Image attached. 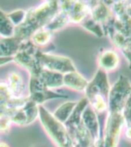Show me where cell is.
I'll return each instance as SVG.
<instances>
[{
	"label": "cell",
	"instance_id": "obj_1",
	"mask_svg": "<svg viewBox=\"0 0 131 147\" xmlns=\"http://www.w3.org/2000/svg\"><path fill=\"white\" fill-rule=\"evenodd\" d=\"M57 5L52 0L26 12L24 22L15 28L14 36L24 41L30 39L37 30L44 27L56 15Z\"/></svg>",
	"mask_w": 131,
	"mask_h": 147
},
{
	"label": "cell",
	"instance_id": "obj_2",
	"mask_svg": "<svg viewBox=\"0 0 131 147\" xmlns=\"http://www.w3.org/2000/svg\"><path fill=\"white\" fill-rule=\"evenodd\" d=\"M38 119L48 136L58 147L73 146L65 123L58 121L44 106L39 105Z\"/></svg>",
	"mask_w": 131,
	"mask_h": 147
},
{
	"label": "cell",
	"instance_id": "obj_3",
	"mask_svg": "<svg viewBox=\"0 0 131 147\" xmlns=\"http://www.w3.org/2000/svg\"><path fill=\"white\" fill-rule=\"evenodd\" d=\"M40 49L34 45L30 40L22 42L20 48L13 57V62L25 69L31 76H38L43 69L38 61V54Z\"/></svg>",
	"mask_w": 131,
	"mask_h": 147
},
{
	"label": "cell",
	"instance_id": "obj_4",
	"mask_svg": "<svg viewBox=\"0 0 131 147\" xmlns=\"http://www.w3.org/2000/svg\"><path fill=\"white\" fill-rule=\"evenodd\" d=\"M38 111L39 105L29 98L19 108L6 109L5 114L9 117L12 123L25 127L32 123L38 118Z\"/></svg>",
	"mask_w": 131,
	"mask_h": 147
},
{
	"label": "cell",
	"instance_id": "obj_5",
	"mask_svg": "<svg viewBox=\"0 0 131 147\" xmlns=\"http://www.w3.org/2000/svg\"><path fill=\"white\" fill-rule=\"evenodd\" d=\"M37 57L41 66L44 69L54 71L62 74L76 70L75 66L71 59L65 56L44 53L39 51Z\"/></svg>",
	"mask_w": 131,
	"mask_h": 147
},
{
	"label": "cell",
	"instance_id": "obj_6",
	"mask_svg": "<svg viewBox=\"0 0 131 147\" xmlns=\"http://www.w3.org/2000/svg\"><path fill=\"white\" fill-rule=\"evenodd\" d=\"M29 97L30 100L38 105H42L49 100L65 98L67 97L51 90L44 86L38 76H30L29 83Z\"/></svg>",
	"mask_w": 131,
	"mask_h": 147
},
{
	"label": "cell",
	"instance_id": "obj_7",
	"mask_svg": "<svg viewBox=\"0 0 131 147\" xmlns=\"http://www.w3.org/2000/svg\"><path fill=\"white\" fill-rule=\"evenodd\" d=\"M5 83L12 98H21L25 96V82L22 73L18 71H10L6 76Z\"/></svg>",
	"mask_w": 131,
	"mask_h": 147
},
{
	"label": "cell",
	"instance_id": "obj_8",
	"mask_svg": "<svg viewBox=\"0 0 131 147\" xmlns=\"http://www.w3.org/2000/svg\"><path fill=\"white\" fill-rule=\"evenodd\" d=\"M63 84L67 88L78 92L85 90L88 86L87 80L77 70L64 74Z\"/></svg>",
	"mask_w": 131,
	"mask_h": 147
},
{
	"label": "cell",
	"instance_id": "obj_9",
	"mask_svg": "<svg viewBox=\"0 0 131 147\" xmlns=\"http://www.w3.org/2000/svg\"><path fill=\"white\" fill-rule=\"evenodd\" d=\"M38 77L44 86L51 90H55L56 88H59L64 86V74L62 73L43 69Z\"/></svg>",
	"mask_w": 131,
	"mask_h": 147
},
{
	"label": "cell",
	"instance_id": "obj_10",
	"mask_svg": "<svg viewBox=\"0 0 131 147\" xmlns=\"http://www.w3.org/2000/svg\"><path fill=\"white\" fill-rule=\"evenodd\" d=\"M22 42L15 36L0 37V56L14 57L20 48Z\"/></svg>",
	"mask_w": 131,
	"mask_h": 147
},
{
	"label": "cell",
	"instance_id": "obj_11",
	"mask_svg": "<svg viewBox=\"0 0 131 147\" xmlns=\"http://www.w3.org/2000/svg\"><path fill=\"white\" fill-rule=\"evenodd\" d=\"M53 34L45 27H43L34 32L29 40L35 46L40 49L51 44Z\"/></svg>",
	"mask_w": 131,
	"mask_h": 147
},
{
	"label": "cell",
	"instance_id": "obj_12",
	"mask_svg": "<svg viewBox=\"0 0 131 147\" xmlns=\"http://www.w3.org/2000/svg\"><path fill=\"white\" fill-rule=\"evenodd\" d=\"M99 63L105 70L112 71L117 67L119 64V57L114 51H107L100 56Z\"/></svg>",
	"mask_w": 131,
	"mask_h": 147
},
{
	"label": "cell",
	"instance_id": "obj_13",
	"mask_svg": "<svg viewBox=\"0 0 131 147\" xmlns=\"http://www.w3.org/2000/svg\"><path fill=\"white\" fill-rule=\"evenodd\" d=\"M76 105L77 104L73 101H68V102L63 103L54 111V116L55 117L58 121L65 123L68 121L69 117L71 116V114H72Z\"/></svg>",
	"mask_w": 131,
	"mask_h": 147
},
{
	"label": "cell",
	"instance_id": "obj_14",
	"mask_svg": "<svg viewBox=\"0 0 131 147\" xmlns=\"http://www.w3.org/2000/svg\"><path fill=\"white\" fill-rule=\"evenodd\" d=\"M15 26L9 19L8 15L0 10V37H10L14 36Z\"/></svg>",
	"mask_w": 131,
	"mask_h": 147
},
{
	"label": "cell",
	"instance_id": "obj_15",
	"mask_svg": "<svg viewBox=\"0 0 131 147\" xmlns=\"http://www.w3.org/2000/svg\"><path fill=\"white\" fill-rule=\"evenodd\" d=\"M8 16L16 28V27L19 26L22 22H24L25 16H26V11L23 10H17V11L9 13Z\"/></svg>",
	"mask_w": 131,
	"mask_h": 147
},
{
	"label": "cell",
	"instance_id": "obj_16",
	"mask_svg": "<svg viewBox=\"0 0 131 147\" xmlns=\"http://www.w3.org/2000/svg\"><path fill=\"white\" fill-rule=\"evenodd\" d=\"M12 122L6 114L0 117V133H7L11 128Z\"/></svg>",
	"mask_w": 131,
	"mask_h": 147
},
{
	"label": "cell",
	"instance_id": "obj_17",
	"mask_svg": "<svg viewBox=\"0 0 131 147\" xmlns=\"http://www.w3.org/2000/svg\"><path fill=\"white\" fill-rule=\"evenodd\" d=\"M13 62V57H2L0 56V66H4Z\"/></svg>",
	"mask_w": 131,
	"mask_h": 147
},
{
	"label": "cell",
	"instance_id": "obj_18",
	"mask_svg": "<svg viewBox=\"0 0 131 147\" xmlns=\"http://www.w3.org/2000/svg\"><path fill=\"white\" fill-rule=\"evenodd\" d=\"M0 147H9V146L7 143H4V142H0Z\"/></svg>",
	"mask_w": 131,
	"mask_h": 147
},
{
	"label": "cell",
	"instance_id": "obj_19",
	"mask_svg": "<svg viewBox=\"0 0 131 147\" xmlns=\"http://www.w3.org/2000/svg\"><path fill=\"white\" fill-rule=\"evenodd\" d=\"M128 12H129V14L131 16V7H130V8L129 9H128Z\"/></svg>",
	"mask_w": 131,
	"mask_h": 147
},
{
	"label": "cell",
	"instance_id": "obj_20",
	"mask_svg": "<svg viewBox=\"0 0 131 147\" xmlns=\"http://www.w3.org/2000/svg\"><path fill=\"white\" fill-rule=\"evenodd\" d=\"M31 147H42V146H31Z\"/></svg>",
	"mask_w": 131,
	"mask_h": 147
},
{
	"label": "cell",
	"instance_id": "obj_21",
	"mask_svg": "<svg viewBox=\"0 0 131 147\" xmlns=\"http://www.w3.org/2000/svg\"><path fill=\"white\" fill-rule=\"evenodd\" d=\"M71 147H74V146H71Z\"/></svg>",
	"mask_w": 131,
	"mask_h": 147
}]
</instances>
